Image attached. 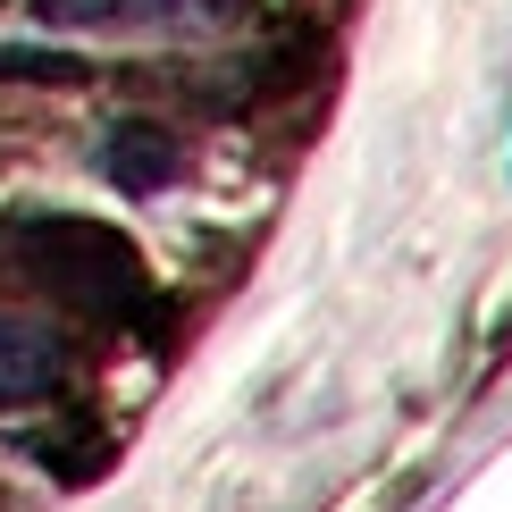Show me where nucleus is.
Masks as SVG:
<instances>
[{
	"label": "nucleus",
	"mask_w": 512,
	"mask_h": 512,
	"mask_svg": "<svg viewBox=\"0 0 512 512\" xmlns=\"http://www.w3.org/2000/svg\"><path fill=\"white\" fill-rule=\"evenodd\" d=\"M93 59L76 51H34V42H0V84H84Z\"/></svg>",
	"instance_id": "nucleus-5"
},
{
	"label": "nucleus",
	"mask_w": 512,
	"mask_h": 512,
	"mask_svg": "<svg viewBox=\"0 0 512 512\" xmlns=\"http://www.w3.org/2000/svg\"><path fill=\"white\" fill-rule=\"evenodd\" d=\"M59 370H68V353H59V336L42 328L26 311H0V412H26L59 387Z\"/></svg>",
	"instance_id": "nucleus-3"
},
{
	"label": "nucleus",
	"mask_w": 512,
	"mask_h": 512,
	"mask_svg": "<svg viewBox=\"0 0 512 512\" xmlns=\"http://www.w3.org/2000/svg\"><path fill=\"white\" fill-rule=\"evenodd\" d=\"M42 26H93V34H210L227 17V0H34Z\"/></svg>",
	"instance_id": "nucleus-2"
},
{
	"label": "nucleus",
	"mask_w": 512,
	"mask_h": 512,
	"mask_svg": "<svg viewBox=\"0 0 512 512\" xmlns=\"http://www.w3.org/2000/svg\"><path fill=\"white\" fill-rule=\"evenodd\" d=\"M101 177L126 185V194H160V185H177L185 177V152H177V135L152 118H126L101 135Z\"/></svg>",
	"instance_id": "nucleus-4"
},
{
	"label": "nucleus",
	"mask_w": 512,
	"mask_h": 512,
	"mask_svg": "<svg viewBox=\"0 0 512 512\" xmlns=\"http://www.w3.org/2000/svg\"><path fill=\"white\" fill-rule=\"evenodd\" d=\"M0 261L26 277V286L76 303V311L152 319V277H143L135 244L110 236V227H93V219H17V227H0Z\"/></svg>",
	"instance_id": "nucleus-1"
}]
</instances>
